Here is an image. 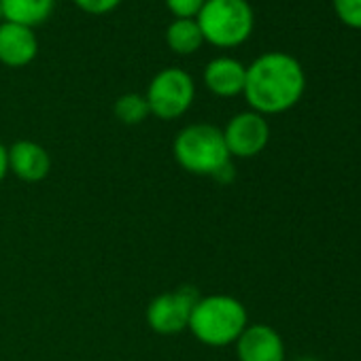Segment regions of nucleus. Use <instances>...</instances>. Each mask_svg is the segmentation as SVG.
<instances>
[{
	"label": "nucleus",
	"mask_w": 361,
	"mask_h": 361,
	"mask_svg": "<svg viewBox=\"0 0 361 361\" xmlns=\"http://www.w3.org/2000/svg\"><path fill=\"white\" fill-rule=\"evenodd\" d=\"M306 90V75L298 58L268 51L247 66L245 98L259 115H276L293 109Z\"/></svg>",
	"instance_id": "obj_1"
},
{
	"label": "nucleus",
	"mask_w": 361,
	"mask_h": 361,
	"mask_svg": "<svg viewBox=\"0 0 361 361\" xmlns=\"http://www.w3.org/2000/svg\"><path fill=\"white\" fill-rule=\"evenodd\" d=\"M172 155L180 168L196 176H215L224 180L226 174L234 172L224 132L213 123L185 126L174 136Z\"/></svg>",
	"instance_id": "obj_2"
},
{
	"label": "nucleus",
	"mask_w": 361,
	"mask_h": 361,
	"mask_svg": "<svg viewBox=\"0 0 361 361\" xmlns=\"http://www.w3.org/2000/svg\"><path fill=\"white\" fill-rule=\"evenodd\" d=\"M247 325L249 314L240 300L226 293H213L200 295L192 310L188 329L198 342L213 348H221L236 344Z\"/></svg>",
	"instance_id": "obj_3"
},
{
	"label": "nucleus",
	"mask_w": 361,
	"mask_h": 361,
	"mask_svg": "<svg viewBox=\"0 0 361 361\" xmlns=\"http://www.w3.org/2000/svg\"><path fill=\"white\" fill-rule=\"evenodd\" d=\"M196 22L204 41L215 47H238L251 37L255 16L249 0H207Z\"/></svg>",
	"instance_id": "obj_4"
},
{
	"label": "nucleus",
	"mask_w": 361,
	"mask_h": 361,
	"mask_svg": "<svg viewBox=\"0 0 361 361\" xmlns=\"http://www.w3.org/2000/svg\"><path fill=\"white\" fill-rule=\"evenodd\" d=\"M147 104L151 115L170 121L185 115L196 98V83L183 68H161L147 87Z\"/></svg>",
	"instance_id": "obj_5"
},
{
	"label": "nucleus",
	"mask_w": 361,
	"mask_h": 361,
	"mask_svg": "<svg viewBox=\"0 0 361 361\" xmlns=\"http://www.w3.org/2000/svg\"><path fill=\"white\" fill-rule=\"evenodd\" d=\"M198 300L200 293L196 287H178L174 291L159 293L147 306V325L161 336L185 331Z\"/></svg>",
	"instance_id": "obj_6"
},
{
	"label": "nucleus",
	"mask_w": 361,
	"mask_h": 361,
	"mask_svg": "<svg viewBox=\"0 0 361 361\" xmlns=\"http://www.w3.org/2000/svg\"><path fill=\"white\" fill-rule=\"evenodd\" d=\"M221 132L230 155L240 159L259 155L270 140V126L266 117L255 111L234 115Z\"/></svg>",
	"instance_id": "obj_7"
},
{
	"label": "nucleus",
	"mask_w": 361,
	"mask_h": 361,
	"mask_svg": "<svg viewBox=\"0 0 361 361\" xmlns=\"http://www.w3.org/2000/svg\"><path fill=\"white\" fill-rule=\"evenodd\" d=\"M236 355L238 361H285V344L274 327L255 323L236 340Z\"/></svg>",
	"instance_id": "obj_8"
},
{
	"label": "nucleus",
	"mask_w": 361,
	"mask_h": 361,
	"mask_svg": "<svg viewBox=\"0 0 361 361\" xmlns=\"http://www.w3.org/2000/svg\"><path fill=\"white\" fill-rule=\"evenodd\" d=\"M9 149V172L24 183H41L51 172L49 151L35 140H18Z\"/></svg>",
	"instance_id": "obj_9"
},
{
	"label": "nucleus",
	"mask_w": 361,
	"mask_h": 361,
	"mask_svg": "<svg viewBox=\"0 0 361 361\" xmlns=\"http://www.w3.org/2000/svg\"><path fill=\"white\" fill-rule=\"evenodd\" d=\"M39 54V39L35 28L16 24V22H3L0 24V62L20 68L30 64Z\"/></svg>",
	"instance_id": "obj_10"
},
{
	"label": "nucleus",
	"mask_w": 361,
	"mask_h": 361,
	"mask_svg": "<svg viewBox=\"0 0 361 361\" xmlns=\"http://www.w3.org/2000/svg\"><path fill=\"white\" fill-rule=\"evenodd\" d=\"M247 79V66L240 64L236 58H215L204 68V83L207 87L221 98H234L243 94Z\"/></svg>",
	"instance_id": "obj_11"
},
{
	"label": "nucleus",
	"mask_w": 361,
	"mask_h": 361,
	"mask_svg": "<svg viewBox=\"0 0 361 361\" xmlns=\"http://www.w3.org/2000/svg\"><path fill=\"white\" fill-rule=\"evenodd\" d=\"M0 5L7 22L35 28L51 16L56 0H0Z\"/></svg>",
	"instance_id": "obj_12"
},
{
	"label": "nucleus",
	"mask_w": 361,
	"mask_h": 361,
	"mask_svg": "<svg viewBox=\"0 0 361 361\" xmlns=\"http://www.w3.org/2000/svg\"><path fill=\"white\" fill-rule=\"evenodd\" d=\"M166 43L176 54H194L202 47L204 37L196 18H176L166 28Z\"/></svg>",
	"instance_id": "obj_13"
},
{
	"label": "nucleus",
	"mask_w": 361,
	"mask_h": 361,
	"mask_svg": "<svg viewBox=\"0 0 361 361\" xmlns=\"http://www.w3.org/2000/svg\"><path fill=\"white\" fill-rule=\"evenodd\" d=\"M113 113L115 117L126 123V126H136V123H142L151 111H149V104H147V98L142 94H136V92H128L123 96H119L115 100V106H113Z\"/></svg>",
	"instance_id": "obj_14"
},
{
	"label": "nucleus",
	"mask_w": 361,
	"mask_h": 361,
	"mask_svg": "<svg viewBox=\"0 0 361 361\" xmlns=\"http://www.w3.org/2000/svg\"><path fill=\"white\" fill-rule=\"evenodd\" d=\"M331 3L342 24L361 30V0H331Z\"/></svg>",
	"instance_id": "obj_15"
},
{
	"label": "nucleus",
	"mask_w": 361,
	"mask_h": 361,
	"mask_svg": "<svg viewBox=\"0 0 361 361\" xmlns=\"http://www.w3.org/2000/svg\"><path fill=\"white\" fill-rule=\"evenodd\" d=\"M207 0H166V7L176 18H196Z\"/></svg>",
	"instance_id": "obj_16"
},
{
	"label": "nucleus",
	"mask_w": 361,
	"mask_h": 361,
	"mask_svg": "<svg viewBox=\"0 0 361 361\" xmlns=\"http://www.w3.org/2000/svg\"><path fill=\"white\" fill-rule=\"evenodd\" d=\"M75 3L87 11V13H94V16H102V13H109L113 11L121 0H75Z\"/></svg>",
	"instance_id": "obj_17"
},
{
	"label": "nucleus",
	"mask_w": 361,
	"mask_h": 361,
	"mask_svg": "<svg viewBox=\"0 0 361 361\" xmlns=\"http://www.w3.org/2000/svg\"><path fill=\"white\" fill-rule=\"evenodd\" d=\"M7 174H9V149L0 142V183H3Z\"/></svg>",
	"instance_id": "obj_18"
},
{
	"label": "nucleus",
	"mask_w": 361,
	"mask_h": 361,
	"mask_svg": "<svg viewBox=\"0 0 361 361\" xmlns=\"http://www.w3.org/2000/svg\"><path fill=\"white\" fill-rule=\"evenodd\" d=\"M5 22V13H3V5H0V24Z\"/></svg>",
	"instance_id": "obj_19"
},
{
	"label": "nucleus",
	"mask_w": 361,
	"mask_h": 361,
	"mask_svg": "<svg viewBox=\"0 0 361 361\" xmlns=\"http://www.w3.org/2000/svg\"><path fill=\"white\" fill-rule=\"evenodd\" d=\"M298 361H314V359H310V357H304V359H298Z\"/></svg>",
	"instance_id": "obj_20"
}]
</instances>
